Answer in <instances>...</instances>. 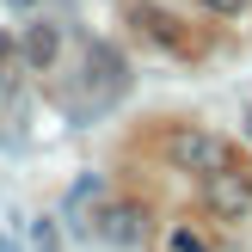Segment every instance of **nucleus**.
I'll use <instances>...</instances> for the list:
<instances>
[{
    "label": "nucleus",
    "instance_id": "3",
    "mask_svg": "<svg viewBox=\"0 0 252 252\" xmlns=\"http://www.w3.org/2000/svg\"><path fill=\"white\" fill-rule=\"evenodd\" d=\"M93 234L105 246H142V234H148V216H142V203H129V197H111V203H98V216H93Z\"/></svg>",
    "mask_w": 252,
    "mask_h": 252
},
{
    "label": "nucleus",
    "instance_id": "10",
    "mask_svg": "<svg viewBox=\"0 0 252 252\" xmlns=\"http://www.w3.org/2000/svg\"><path fill=\"white\" fill-rule=\"evenodd\" d=\"M6 56H12V49H6V43H0V68H6ZM0 80H6V74H0Z\"/></svg>",
    "mask_w": 252,
    "mask_h": 252
},
{
    "label": "nucleus",
    "instance_id": "5",
    "mask_svg": "<svg viewBox=\"0 0 252 252\" xmlns=\"http://www.w3.org/2000/svg\"><path fill=\"white\" fill-rule=\"evenodd\" d=\"M129 19L142 25V31L154 37V43H179V19H172V12H160V6H135Z\"/></svg>",
    "mask_w": 252,
    "mask_h": 252
},
{
    "label": "nucleus",
    "instance_id": "7",
    "mask_svg": "<svg viewBox=\"0 0 252 252\" xmlns=\"http://www.w3.org/2000/svg\"><path fill=\"white\" fill-rule=\"evenodd\" d=\"M31 246H37V252H62V234H56V221H31Z\"/></svg>",
    "mask_w": 252,
    "mask_h": 252
},
{
    "label": "nucleus",
    "instance_id": "13",
    "mask_svg": "<svg viewBox=\"0 0 252 252\" xmlns=\"http://www.w3.org/2000/svg\"><path fill=\"white\" fill-rule=\"evenodd\" d=\"M0 252H12V246H6V240H0Z\"/></svg>",
    "mask_w": 252,
    "mask_h": 252
},
{
    "label": "nucleus",
    "instance_id": "4",
    "mask_svg": "<svg viewBox=\"0 0 252 252\" xmlns=\"http://www.w3.org/2000/svg\"><path fill=\"white\" fill-rule=\"evenodd\" d=\"M56 56H62V25H49V19H37V25H25L19 31V62L25 68H56Z\"/></svg>",
    "mask_w": 252,
    "mask_h": 252
},
{
    "label": "nucleus",
    "instance_id": "6",
    "mask_svg": "<svg viewBox=\"0 0 252 252\" xmlns=\"http://www.w3.org/2000/svg\"><path fill=\"white\" fill-rule=\"evenodd\" d=\"M98 191H105V179H98V172H86V179H80V185H74V191H68V216H74V209H80V203H93Z\"/></svg>",
    "mask_w": 252,
    "mask_h": 252
},
{
    "label": "nucleus",
    "instance_id": "8",
    "mask_svg": "<svg viewBox=\"0 0 252 252\" xmlns=\"http://www.w3.org/2000/svg\"><path fill=\"white\" fill-rule=\"evenodd\" d=\"M197 6H203V12H216V19H240L252 0H197Z\"/></svg>",
    "mask_w": 252,
    "mask_h": 252
},
{
    "label": "nucleus",
    "instance_id": "11",
    "mask_svg": "<svg viewBox=\"0 0 252 252\" xmlns=\"http://www.w3.org/2000/svg\"><path fill=\"white\" fill-rule=\"evenodd\" d=\"M12 6H37V0H12Z\"/></svg>",
    "mask_w": 252,
    "mask_h": 252
},
{
    "label": "nucleus",
    "instance_id": "12",
    "mask_svg": "<svg viewBox=\"0 0 252 252\" xmlns=\"http://www.w3.org/2000/svg\"><path fill=\"white\" fill-rule=\"evenodd\" d=\"M246 129H252V111H246Z\"/></svg>",
    "mask_w": 252,
    "mask_h": 252
},
{
    "label": "nucleus",
    "instance_id": "9",
    "mask_svg": "<svg viewBox=\"0 0 252 252\" xmlns=\"http://www.w3.org/2000/svg\"><path fill=\"white\" fill-rule=\"evenodd\" d=\"M166 246H172V252H209V246L197 240L191 228H172V234H166Z\"/></svg>",
    "mask_w": 252,
    "mask_h": 252
},
{
    "label": "nucleus",
    "instance_id": "1",
    "mask_svg": "<svg viewBox=\"0 0 252 252\" xmlns=\"http://www.w3.org/2000/svg\"><path fill=\"white\" fill-rule=\"evenodd\" d=\"M166 160L179 172H197V179H209V172H221V166H234V154H228V142L221 135H209V129H172L166 135Z\"/></svg>",
    "mask_w": 252,
    "mask_h": 252
},
{
    "label": "nucleus",
    "instance_id": "2",
    "mask_svg": "<svg viewBox=\"0 0 252 252\" xmlns=\"http://www.w3.org/2000/svg\"><path fill=\"white\" fill-rule=\"evenodd\" d=\"M203 209H209L216 221H240V216H252V172H240V166L209 172V179H203Z\"/></svg>",
    "mask_w": 252,
    "mask_h": 252
}]
</instances>
